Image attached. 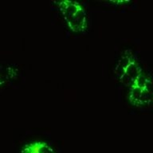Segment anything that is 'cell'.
<instances>
[{
    "label": "cell",
    "instance_id": "obj_2",
    "mask_svg": "<svg viewBox=\"0 0 153 153\" xmlns=\"http://www.w3.org/2000/svg\"><path fill=\"white\" fill-rule=\"evenodd\" d=\"M69 28L74 32H83L87 28V14L84 7L66 20Z\"/></svg>",
    "mask_w": 153,
    "mask_h": 153
},
{
    "label": "cell",
    "instance_id": "obj_1",
    "mask_svg": "<svg viewBox=\"0 0 153 153\" xmlns=\"http://www.w3.org/2000/svg\"><path fill=\"white\" fill-rule=\"evenodd\" d=\"M151 84L152 81L145 73L142 71L130 85L128 100L133 105L142 106L151 101Z\"/></svg>",
    "mask_w": 153,
    "mask_h": 153
},
{
    "label": "cell",
    "instance_id": "obj_3",
    "mask_svg": "<svg viewBox=\"0 0 153 153\" xmlns=\"http://www.w3.org/2000/svg\"><path fill=\"white\" fill-rule=\"evenodd\" d=\"M55 3L59 8L65 21H66L72 16H74L79 10L83 7V6L80 2L72 1V0H62V1L55 2Z\"/></svg>",
    "mask_w": 153,
    "mask_h": 153
},
{
    "label": "cell",
    "instance_id": "obj_6",
    "mask_svg": "<svg viewBox=\"0 0 153 153\" xmlns=\"http://www.w3.org/2000/svg\"><path fill=\"white\" fill-rule=\"evenodd\" d=\"M142 71H143V69L141 68L140 65L139 64L136 58H135L129 64L128 66L127 67L125 74H124V77L121 80V82L127 83L128 85H131V82L134 81V79L136 78V76H138Z\"/></svg>",
    "mask_w": 153,
    "mask_h": 153
},
{
    "label": "cell",
    "instance_id": "obj_5",
    "mask_svg": "<svg viewBox=\"0 0 153 153\" xmlns=\"http://www.w3.org/2000/svg\"><path fill=\"white\" fill-rule=\"evenodd\" d=\"M135 58H136L135 56L130 51H126L124 54L122 55L119 61L117 62L116 67H115V74L117 76V77L120 80V81L125 74L127 67L128 66L129 64Z\"/></svg>",
    "mask_w": 153,
    "mask_h": 153
},
{
    "label": "cell",
    "instance_id": "obj_9",
    "mask_svg": "<svg viewBox=\"0 0 153 153\" xmlns=\"http://www.w3.org/2000/svg\"><path fill=\"white\" fill-rule=\"evenodd\" d=\"M0 85H2V84H1V82H0Z\"/></svg>",
    "mask_w": 153,
    "mask_h": 153
},
{
    "label": "cell",
    "instance_id": "obj_4",
    "mask_svg": "<svg viewBox=\"0 0 153 153\" xmlns=\"http://www.w3.org/2000/svg\"><path fill=\"white\" fill-rule=\"evenodd\" d=\"M21 153H57L52 146L45 141H33L22 147Z\"/></svg>",
    "mask_w": 153,
    "mask_h": 153
},
{
    "label": "cell",
    "instance_id": "obj_7",
    "mask_svg": "<svg viewBox=\"0 0 153 153\" xmlns=\"http://www.w3.org/2000/svg\"><path fill=\"white\" fill-rule=\"evenodd\" d=\"M17 75V69L10 66L0 65V82L2 85Z\"/></svg>",
    "mask_w": 153,
    "mask_h": 153
},
{
    "label": "cell",
    "instance_id": "obj_8",
    "mask_svg": "<svg viewBox=\"0 0 153 153\" xmlns=\"http://www.w3.org/2000/svg\"><path fill=\"white\" fill-rule=\"evenodd\" d=\"M112 3L114 4H124V3H128V1H124V0H118V1H111Z\"/></svg>",
    "mask_w": 153,
    "mask_h": 153
}]
</instances>
